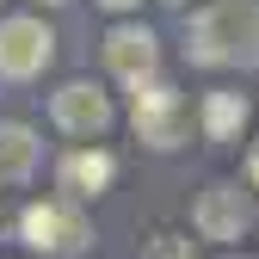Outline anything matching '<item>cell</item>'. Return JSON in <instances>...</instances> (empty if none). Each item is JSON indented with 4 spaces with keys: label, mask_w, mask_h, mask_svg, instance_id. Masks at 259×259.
<instances>
[{
    "label": "cell",
    "mask_w": 259,
    "mask_h": 259,
    "mask_svg": "<svg viewBox=\"0 0 259 259\" xmlns=\"http://www.w3.org/2000/svg\"><path fill=\"white\" fill-rule=\"evenodd\" d=\"M185 62L198 68H259V0H210L185 31Z\"/></svg>",
    "instance_id": "cell-1"
},
{
    "label": "cell",
    "mask_w": 259,
    "mask_h": 259,
    "mask_svg": "<svg viewBox=\"0 0 259 259\" xmlns=\"http://www.w3.org/2000/svg\"><path fill=\"white\" fill-rule=\"evenodd\" d=\"M130 130H136V142L148 148H185L191 142V105H185V93L167 87L160 74L136 80V93H130Z\"/></svg>",
    "instance_id": "cell-2"
},
{
    "label": "cell",
    "mask_w": 259,
    "mask_h": 259,
    "mask_svg": "<svg viewBox=\"0 0 259 259\" xmlns=\"http://www.w3.org/2000/svg\"><path fill=\"white\" fill-rule=\"evenodd\" d=\"M19 235L44 259H80L87 241H93V222H87V210L74 198H44V204H31L19 216Z\"/></svg>",
    "instance_id": "cell-3"
},
{
    "label": "cell",
    "mask_w": 259,
    "mask_h": 259,
    "mask_svg": "<svg viewBox=\"0 0 259 259\" xmlns=\"http://www.w3.org/2000/svg\"><path fill=\"white\" fill-rule=\"evenodd\" d=\"M111 117H117V105H111V93L99 80H68V87L50 93V123L62 130V136L99 142L105 130H111Z\"/></svg>",
    "instance_id": "cell-4"
},
{
    "label": "cell",
    "mask_w": 259,
    "mask_h": 259,
    "mask_svg": "<svg viewBox=\"0 0 259 259\" xmlns=\"http://www.w3.org/2000/svg\"><path fill=\"white\" fill-rule=\"evenodd\" d=\"M56 62V31L44 19H0V80H37Z\"/></svg>",
    "instance_id": "cell-5"
},
{
    "label": "cell",
    "mask_w": 259,
    "mask_h": 259,
    "mask_svg": "<svg viewBox=\"0 0 259 259\" xmlns=\"http://www.w3.org/2000/svg\"><path fill=\"white\" fill-rule=\"evenodd\" d=\"M191 229H198V241H241V235L253 229V204H247V191L229 185V179H210V185L198 191Z\"/></svg>",
    "instance_id": "cell-6"
},
{
    "label": "cell",
    "mask_w": 259,
    "mask_h": 259,
    "mask_svg": "<svg viewBox=\"0 0 259 259\" xmlns=\"http://www.w3.org/2000/svg\"><path fill=\"white\" fill-rule=\"evenodd\" d=\"M105 68L123 80V87H136L160 68V37L148 25H111L105 31Z\"/></svg>",
    "instance_id": "cell-7"
},
{
    "label": "cell",
    "mask_w": 259,
    "mask_h": 259,
    "mask_svg": "<svg viewBox=\"0 0 259 259\" xmlns=\"http://www.w3.org/2000/svg\"><path fill=\"white\" fill-rule=\"evenodd\" d=\"M111 179H117V160H111L105 148H74V154H62V167H56L62 198H74V204L99 198V191H105Z\"/></svg>",
    "instance_id": "cell-8"
},
{
    "label": "cell",
    "mask_w": 259,
    "mask_h": 259,
    "mask_svg": "<svg viewBox=\"0 0 259 259\" xmlns=\"http://www.w3.org/2000/svg\"><path fill=\"white\" fill-rule=\"evenodd\" d=\"M44 160V142L25 123H0V185H25Z\"/></svg>",
    "instance_id": "cell-9"
},
{
    "label": "cell",
    "mask_w": 259,
    "mask_h": 259,
    "mask_svg": "<svg viewBox=\"0 0 259 259\" xmlns=\"http://www.w3.org/2000/svg\"><path fill=\"white\" fill-rule=\"evenodd\" d=\"M247 117H253L247 93H204L198 123H204V136H210V142H235L241 130H247Z\"/></svg>",
    "instance_id": "cell-10"
},
{
    "label": "cell",
    "mask_w": 259,
    "mask_h": 259,
    "mask_svg": "<svg viewBox=\"0 0 259 259\" xmlns=\"http://www.w3.org/2000/svg\"><path fill=\"white\" fill-rule=\"evenodd\" d=\"M148 259H191V235H154Z\"/></svg>",
    "instance_id": "cell-11"
},
{
    "label": "cell",
    "mask_w": 259,
    "mask_h": 259,
    "mask_svg": "<svg viewBox=\"0 0 259 259\" xmlns=\"http://www.w3.org/2000/svg\"><path fill=\"white\" fill-rule=\"evenodd\" d=\"M99 7H105V13H136L142 0H99Z\"/></svg>",
    "instance_id": "cell-12"
},
{
    "label": "cell",
    "mask_w": 259,
    "mask_h": 259,
    "mask_svg": "<svg viewBox=\"0 0 259 259\" xmlns=\"http://www.w3.org/2000/svg\"><path fill=\"white\" fill-rule=\"evenodd\" d=\"M247 179H253V191H259V142H253V154H247Z\"/></svg>",
    "instance_id": "cell-13"
},
{
    "label": "cell",
    "mask_w": 259,
    "mask_h": 259,
    "mask_svg": "<svg viewBox=\"0 0 259 259\" xmlns=\"http://www.w3.org/2000/svg\"><path fill=\"white\" fill-rule=\"evenodd\" d=\"M37 7H62V0H37Z\"/></svg>",
    "instance_id": "cell-14"
},
{
    "label": "cell",
    "mask_w": 259,
    "mask_h": 259,
    "mask_svg": "<svg viewBox=\"0 0 259 259\" xmlns=\"http://www.w3.org/2000/svg\"><path fill=\"white\" fill-rule=\"evenodd\" d=\"M167 7H185V0H167Z\"/></svg>",
    "instance_id": "cell-15"
},
{
    "label": "cell",
    "mask_w": 259,
    "mask_h": 259,
    "mask_svg": "<svg viewBox=\"0 0 259 259\" xmlns=\"http://www.w3.org/2000/svg\"><path fill=\"white\" fill-rule=\"evenodd\" d=\"M229 259H247V253H229Z\"/></svg>",
    "instance_id": "cell-16"
}]
</instances>
